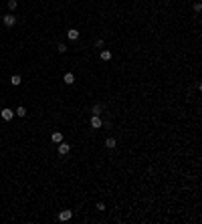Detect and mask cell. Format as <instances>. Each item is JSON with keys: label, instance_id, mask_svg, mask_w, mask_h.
<instances>
[{"label": "cell", "instance_id": "277c9868", "mask_svg": "<svg viewBox=\"0 0 202 224\" xmlns=\"http://www.w3.org/2000/svg\"><path fill=\"white\" fill-rule=\"evenodd\" d=\"M89 123H91V127H93V129H99V127H101V119H99V115H91Z\"/></svg>", "mask_w": 202, "mask_h": 224}, {"label": "cell", "instance_id": "5b68a950", "mask_svg": "<svg viewBox=\"0 0 202 224\" xmlns=\"http://www.w3.org/2000/svg\"><path fill=\"white\" fill-rule=\"evenodd\" d=\"M69 151H71V145H67V143L61 142V145H59V156H67Z\"/></svg>", "mask_w": 202, "mask_h": 224}, {"label": "cell", "instance_id": "9c48e42d", "mask_svg": "<svg viewBox=\"0 0 202 224\" xmlns=\"http://www.w3.org/2000/svg\"><path fill=\"white\" fill-rule=\"evenodd\" d=\"M14 115H18V117H27V107H16V111H14Z\"/></svg>", "mask_w": 202, "mask_h": 224}, {"label": "cell", "instance_id": "8992f818", "mask_svg": "<svg viewBox=\"0 0 202 224\" xmlns=\"http://www.w3.org/2000/svg\"><path fill=\"white\" fill-rule=\"evenodd\" d=\"M67 36L71 39V41H77V39H79V33H77V28H69V30H67Z\"/></svg>", "mask_w": 202, "mask_h": 224}, {"label": "cell", "instance_id": "30bf717a", "mask_svg": "<svg viewBox=\"0 0 202 224\" xmlns=\"http://www.w3.org/2000/svg\"><path fill=\"white\" fill-rule=\"evenodd\" d=\"M10 83H12L14 87H18L20 83H22V79H20V75H12V77H10Z\"/></svg>", "mask_w": 202, "mask_h": 224}, {"label": "cell", "instance_id": "8fae6325", "mask_svg": "<svg viewBox=\"0 0 202 224\" xmlns=\"http://www.w3.org/2000/svg\"><path fill=\"white\" fill-rule=\"evenodd\" d=\"M111 51H101V61H111Z\"/></svg>", "mask_w": 202, "mask_h": 224}, {"label": "cell", "instance_id": "9a60e30c", "mask_svg": "<svg viewBox=\"0 0 202 224\" xmlns=\"http://www.w3.org/2000/svg\"><path fill=\"white\" fill-rule=\"evenodd\" d=\"M200 10H202V4H200V2H196V4H194V12H200Z\"/></svg>", "mask_w": 202, "mask_h": 224}, {"label": "cell", "instance_id": "ba28073f", "mask_svg": "<svg viewBox=\"0 0 202 224\" xmlns=\"http://www.w3.org/2000/svg\"><path fill=\"white\" fill-rule=\"evenodd\" d=\"M51 139H53L55 143H61L63 142V133H61V131H55L53 135H51Z\"/></svg>", "mask_w": 202, "mask_h": 224}, {"label": "cell", "instance_id": "2e32d148", "mask_svg": "<svg viewBox=\"0 0 202 224\" xmlns=\"http://www.w3.org/2000/svg\"><path fill=\"white\" fill-rule=\"evenodd\" d=\"M97 210H105V204H103V202H97Z\"/></svg>", "mask_w": 202, "mask_h": 224}, {"label": "cell", "instance_id": "4fadbf2b", "mask_svg": "<svg viewBox=\"0 0 202 224\" xmlns=\"http://www.w3.org/2000/svg\"><path fill=\"white\" fill-rule=\"evenodd\" d=\"M91 111H93V115H99L101 111H103V105H93V109H91Z\"/></svg>", "mask_w": 202, "mask_h": 224}, {"label": "cell", "instance_id": "5bb4252c", "mask_svg": "<svg viewBox=\"0 0 202 224\" xmlns=\"http://www.w3.org/2000/svg\"><path fill=\"white\" fill-rule=\"evenodd\" d=\"M16 6H18V2H16V0H8V8H10V10H14Z\"/></svg>", "mask_w": 202, "mask_h": 224}, {"label": "cell", "instance_id": "e0dca14e", "mask_svg": "<svg viewBox=\"0 0 202 224\" xmlns=\"http://www.w3.org/2000/svg\"><path fill=\"white\" fill-rule=\"evenodd\" d=\"M95 47L101 48V47H103V41H101V39H99V41H95Z\"/></svg>", "mask_w": 202, "mask_h": 224}, {"label": "cell", "instance_id": "6da1fadb", "mask_svg": "<svg viewBox=\"0 0 202 224\" xmlns=\"http://www.w3.org/2000/svg\"><path fill=\"white\" fill-rule=\"evenodd\" d=\"M2 22H4V26H14L16 24V16L14 14H6V16H2Z\"/></svg>", "mask_w": 202, "mask_h": 224}, {"label": "cell", "instance_id": "7c38bea8", "mask_svg": "<svg viewBox=\"0 0 202 224\" xmlns=\"http://www.w3.org/2000/svg\"><path fill=\"white\" fill-rule=\"evenodd\" d=\"M105 145H107V148L111 149V148H115V145H117V142H115L113 137H107V139H105Z\"/></svg>", "mask_w": 202, "mask_h": 224}, {"label": "cell", "instance_id": "3957f363", "mask_svg": "<svg viewBox=\"0 0 202 224\" xmlns=\"http://www.w3.org/2000/svg\"><path fill=\"white\" fill-rule=\"evenodd\" d=\"M0 115H2V119H4V121H10V119H12V117H14V113H12V109L4 107V109H2V111H0Z\"/></svg>", "mask_w": 202, "mask_h": 224}, {"label": "cell", "instance_id": "7a4b0ae2", "mask_svg": "<svg viewBox=\"0 0 202 224\" xmlns=\"http://www.w3.org/2000/svg\"><path fill=\"white\" fill-rule=\"evenodd\" d=\"M71 218H73V212H71V210H61L59 212V220H61V222H67V220H71Z\"/></svg>", "mask_w": 202, "mask_h": 224}, {"label": "cell", "instance_id": "52a82bcc", "mask_svg": "<svg viewBox=\"0 0 202 224\" xmlns=\"http://www.w3.org/2000/svg\"><path fill=\"white\" fill-rule=\"evenodd\" d=\"M63 81L67 83V85H73V83H75V75H73V73H65Z\"/></svg>", "mask_w": 202, "mask_h": 224}]
</instances>
